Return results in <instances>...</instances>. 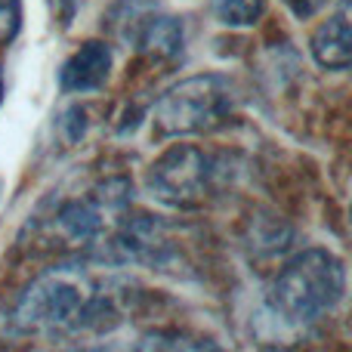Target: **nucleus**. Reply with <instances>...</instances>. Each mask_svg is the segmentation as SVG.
<instances>
[{
	"instance_id": "obj_1",
	"label": "nucleus",
	"mask_w": 352,
	"mask_h": 352,
	"mask_svg": "<svg viewBox=\"0 0 352 352\" xmlns=\"http://www.w3.org/2000/svg\"><path fill=\"white\" fill-rule=\"evenodd\" d=\"M136 287L90 263H56L37 272L0 309V337L22 340H74L102 334L127 322Z\"/></svg>"
},
{
	"instance_id": "obj_2",
	"label": "nucleus",
	"mask_w": 352,
	"mask_h": 352,
	"mask_svg": "<svg viewBox=\"0 0 352 352\" xmlns=\"http://www.w3.org/2000/svg\"><path fill=\"white\" fill-rule=\"evenodd\" d=\"M130 204V186L124 179H105L78 195H62L41 207L28 223L37 244L56 250L99 254L105 238L115 232Z\"/></svg>"
},
{
	"instance_id": "obj_12",
	"label": "nucleus",
	"mask_w": 352,
	"mask_h": 352,
	"mask_svg": "<svg viewBox=\"0 0 352 352\" xmlns=\"http://www.w3.org/2000/svg\"><path fill=\"white\" fill-rule=\"evenodd\" d=\"M287 6H291V12L297 19H312L318 10L328 6V0H287Z\"/></svg>"
},
{
	"instance_id": "obj_9",
	"label": "nucleus",
	"mask_w": 352,
	"mask_h": 352,
	"mask_svg": "<svg viewBox=\"0 0 352 352\" xmlns=\"http://www.w3.org/2000/svg\"><path fill=\"white\" fill-rule=\"evenodd\" d=\"M65 352H217L207 340L176 334V331H152L136 337L133 343H99V346H80Z\"/></svg>"
},
{
	"instance_id": "obj_10",
	"label": "nucleus",
	"mask_w": 352,
	"mask_h": 352,
	"mask_svg": "<svg viewBox=\"0 0 352 352\" xmlns=\"http://www.w3.org/2000/svg\"><path fill=\"white\" fill-rule=\"evenodd\" d=\"M266 0H213V16L226 28H250L263 19Z\"/></svg>"
},
{
	"instance_id": "obj_14",
	"label": "nucleus",
	"mask_w": 352,
	"mask_h": 352,
	"mask_svg": "<svg viewBox=\"0 0 352 352\" xmlns=\"http://www.w3.org/2000/svg\"><path fill=\"white\" fill-rule=\"evenodd\" d=\"M0 102H3V78H0Z\"/></svg>"
},
{
	"instance_id": "obj_3",
	"label": "nucleus",
	"mask_w": 352,
	"mask_h": 352,
	"mask_svg": "<svg viewBox=\"0 0 352 352\" xmlns=\"http://www.w3.org/2000/svg\"><path fill=\"white\" fill-rule=\"evenodd\" d=\"M346 294V266L334 250L306 248L278 269L269 287V309L285 324L303 328L334 312Z\"/></svg>"
},
{
	"instance_id": "obj_7",
	"label": "nucleus",
	"mask_w": 352,
	"mask_h": 352,
	"mask_svg": "<svg viewBox=\"0 0 352 352\" xmlns=\"http://www.w3.org/2000/svg\"><path fill=\"white\" fill-rule=\"evenodd\" d=\"M312 59L328 72H346L352 62V19H349V3L340 0L334 12L312 31Z\"/></svg>"
},
{
	"instance_id": "obj_11",
	"label": "nucleus",
	"mask_w": 352,
	"mask_h": 352,
	"mask_svg": "<svg viewBox=\"0 0 352 352\" xmlns=\"http://www.w3.org/2000/svg\"><path fill=\"white\" fill-rule=\"evenodd\" d=\"M22 31V0H0V47L16 41Z\"/></svg>"
},
{
	"instance_id": "obj_6",
	"label": "nucleus",
	"mask_w": 352,
	"mask_h": 352,
	"mask_svg": "<svg viewBox=\"0 0 352 352\" xmlns=\"http://www.w3.org/2000/svg\"><path fill=\"white\" fill-rule=\"evenodd\" d=\"M111 47L102 41H87L78 47L59 68V90L62 93H96L109 84L111 74Z\"/></svg>"
},
{
	"instance_id": "obj_4",
	"label": "nucleus",
	"mask_w": 352,
	"mask_h": 352,
	"mask_svg": "<svg viewBox=\"0 0 352 352\" xmlns=\"http://www.w3.org/2000/svg\"><path fill=\"white\" fill-rule=\"evenodd\" d=\"M232 111H235V93L223 74H192L164 90L152 105V136L179 140V136L210 133L229 121Z\"/></svg>"
},
{
	"instance_id": "obj_13",
	"label": "nucleus",
	"mask_w": 352,
	"mask_h": 352,
	"mask_svg": "<svg viewBox=\"0 0 352 352\" xmlns=\"http://www.w3.org/2000/svg\"><path fill=\"white\" fill-rule=\"evenodd\" d=\"M80 3H84V0H53L56 12H59V16H62V19H65V22H68V19H72V16H74V10H78V6H80Z\"/></svg>"
},
{
	"instance_id": "obj_5",
	"label": "nucleus",
	"mask_w": 352,
	"mask_h": 352,
	"mask_svg": "<svg viewBox=\"0 0 352 352\" xmlns=\"http://www.w3.org/2000/svg\"><path fill=\"white\" fill-rule=\"evenodd\" d=\"M219 167L201 146H170L146 170V188L176 210H201L217 195Z\"/></svg>"
},
{
	"instance_id": "obj_8",
	"label": "nucleus",
	"mask_w": 352,
	"mask_h": 352,
	"mask_svg": "<svg viewBox=\"0 0 352 352\" xmlns=\"http://www.w3.org/2000/svg\"><path fill=\"white\" fill-rule=\"evenodd\" d=\"M133 47L152 59H176L182 53V25L161 12H133Z\"/></svg>"
}]
</instances>
